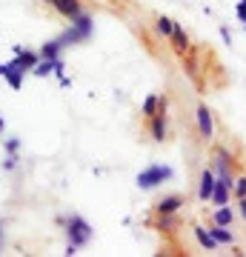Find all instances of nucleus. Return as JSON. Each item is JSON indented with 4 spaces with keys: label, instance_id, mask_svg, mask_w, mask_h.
Listing matches in <instances>:
<instances>
[{
    "label": "nucleus",
    "instance_id": "b1692460",
    "mask_svg": "<svg viewBox=\"0 0 246 257\" xmlns=\"http://www.w3.org/2000/svg\"><path fill=\"white\" fill-rule=\"evenodd\" d=\"M237 18H240V20H243V23H246V0H240V3H237Z\"/></svg>",
    "mask_w": 246,
    "mask_h": 257
},
{
    "label": "nucleus",
    "instance_id": "1a4fd4ad",
    "mask_svg": "<svg viewBox=\"0 0 246 257\" xmlns=\"http://www.w3.org/2000/svg\"><path fill=\"white\" fill-rule=\"evenodd\" d=\"M149 132H152V140H155V143H163L166 140V111H157L155 117H152Z\"/></svg>",
    "mask_w": 246,
    "mask_h": 257
},
{
    "label": "nucleus",
    "instance_id": "9b49d317",
    "mask_svg": "<svg viewBox=\"0 0 246 257\" xmlns=\"http://www.w3.org/2000/svg\"><path fill=\"white\" fill-rule=\"evenodd\" d=\"M172 49L178 55H186L189 52V37H186L183 26H178V23H175V32H172Z\"/></svg>",
    "mask_w": 246,
    "mask_h": 257
},
{
    "label": "nucleus",
    "instance_id": "5701e85b",
    "mask_svg": "<svg viewBox=\"0 0 246 257\" xmlns=\"http://www.w3.org/2000/svg\"><path fill=\"white\" fill-rule=\"evenodd\" d=\"M15 166H18V155H9L6 160H3V169H6V172H12Z\"/></svg>",
    "mask_w": 246,
    "mask_h": 257
},
{
    "label": "nucleus",
    "instance_id": "4be33fe9",
    "mask_svg": "<svg viewBox=\"0 0 246 257\" xmlns=\"http://www.w3.org/2000/svg\"><path fill=\"white\" fill-rule=\"evenodd\" d=\"M18 149H20V140H6V155H18Z\"/></svg>",
    "mask_w": 246,
    "mask_h": 257
},
{
    "label": "nucleus",
    "instance_id": "f8f14e48",
    "mask_svg": "<svg viewBox=\"0 0 246 257\" xmlns=\"http://www.w3.org/2000/svg\"><path fill=\"white\" fill-rule=\"evenodd\" d=\"M192 231H195V237H198L201 248H206V251H215V248H218V240L212 237V231H206L203 226H192Z\"/></svg>",
    "mask_w": 246,
    "mask_h": 257
},
{
    "label": "nucleus",
    "instance_id": "393cba45",
    "mask_svg": "<svg viewBox=\"0 0 246 257\" xmlns=\"http://www.w3.org/2000/svg\"><path fill=\"white\" fill-rule=\"evenodd\" d=\"M237 206H240V217L246 220V197H240V203H237Z\"/></svg>",
    "mask_w": 246,
    "mask_h": 257
},
{
    "label": "nucleus",
    "instance_id": "9d476101",
    "mask_svg": "<svg viewBox=\"0 0 246 257\" xmlns=\"http://www.w3.org/2000/svg\"><path fill=\"white\" fill-rule=\"evenodd\" d=\"M72 26H74V32L80 35V40H89L92 37V18L86 15V12H80V15L72 20Z\"/></svg>",
    "mask_w": 246,
    "mask_h": 257
},
{
    "label": "nucleus",
    "instance_id": "bb28decb",
    "mask_svg": "<svg viewBox=\"0 0 246 257\" xmlns=\"http://www.w3.org/2000/svg\"><path fill=\"white\" fill-rule=\"evenodd\" d=\"M3 128H6V123H3V117H0V135H3Z\"/></svg>",
    "mask_w": 246,
    "mask_h": 257
},
{
    "label": "nucleus",
    "instance_id": "4468645a",
    "mask_svg": "<svg viewBox=\"0 0 246 257\" xmlns=\"http://www.w3.org/2000/svg\"><path fill=\"white\" fill-rule=\"evenodd\" d=\"M232 220H235V211L229 209V203L226 206H218V211L212 214V223L215 226H232Z\"/></svg>",
    "mask_w": 246,
    "mask_h": 257
},
{
    "label": "nucleus",
    "instance_id": "2eb2a0df",
    "mask_svg": "<svg viewBox=\"0 0 246 257\" xmlns=\"http://www.w3.org/2000/svg\"><path fill=\"white\" fill-rule=\"evenodd\" d=\"M229 192H232V189H229L223 180H218V183H215V192H212V200H209V203H215V206H226V203H229Z\"/></svg>",
    "mask_w": 246,
    "mask_h": 257
},
{
    "label": "nucleus",
    "instance_id": "f3484780",
    "mask_svg": "<svg viewBox=\"0 0 246 257\" xmlns=\"http://www.w3.org/2000/svg\"><path fill=\"white\" fill-rule=\"evenodd\" d=\"M157 111H163V109H160V97H157V94H149V97L143 100V114L152 120Z\"/></svg>",
    "mask_w": 246,
    "mask_h": 257
},
{
    "label": "nucleus",
    "instance_id": "6ab92c4d",
    "mask_svg": "<svg viewBox=\"0 0 246 257\" xmlns=\"http://www.w3.org/2000/svg\"><path fill=\"white\" fill-rule=\"evenodd\" d=\"M155 29H157V35H163V37H172V32H175V20H169V18H157Z\"/></svg>",
    "mask_w": 246,
    "mask_h": 257
},
{
    "label": "nucleus",
    "instance_id": "a211bd4d",
    "mask_svg": "<svg viewBox=\"0 0 246 257\" xmlns=\"http://www.w3.org/2000/svg\"><path fill=\"white\" fill-rule=\"evenodd\" d=\"M55 66H57V60H43V57H40V63L35 66V72H32V74H37V77H46V74H55Z\"/></svg>",
    "mask_w": 246,
    "mask_h": 257
},
{
    "label": "nucleus",
    "instance_id": "423d86ee",
    "mask_svg": "<svg viewBox=\"0 0 246 257\" xmlns=\"http://www.w3.org/2000/svg\"><path fill=\"white\" fill-rule=\"evenodd\" d=\"M15 63H18L23 72H35V66L40 63V55H35V52H26L23 46H15Z\"/></svg>",
    "mask_w": 246,
    "mask_h": 257
},
{
    "label": "nucleus",
    "instance_id": "ddd939ff",
    "mask_svg": "<svg viewBox=\"0 0 246 257\" xmlns=\"http://www.w3.org/2000/svg\"><path fill=\"white\" fill-rule=\"evenodd\" d=\"M60 49H63V43H60V37H57V40L43 43V49H40L37 55L43 57V60H57V57H60Z\"/></svg>",
    "mask_w": 246,
    "mask_h": 257
},
{
    "label": "nucleus",
    "instance_id": "f03ea898",
    "mask_svg": "<svg viewBox=\"0 0 246 257\" xmlns=\"http://www.w3.org/2000/svg\"><path fill=\"white\" fill-rule=\"evenodd\" d=\"M66 234H69V243H74V246L80 248L86 246L92 240V226L83 217H77V214H72L69 220H66Z\"/></svg>",
    "mask_w": 246,
    "mask_h": 257
},
{
    "label": "nucleus",
    "instance_id": "dca6fc26",
    "mask_svg": "<svg viewBox=\"0 0 246 257\" xmlns=\"http://www.w3.org/2000/svg\"><path fill=\"white\" fill-rule=\"evenodd\" d=\"M212 231V237L218 240V246H232V240H235V234L229 231V226H215Z\"/></svg>",
    "mask_w": 246,
    "mask_h": 257
},
{
    "label": "nucleus",
    "instance_id": "39448f33",
    "mask_svg": "<svg viewBox=\"0 0 246 257\" xmlns=\"http://www.w3.org/2000/svg\"><path fill=\"white\" fill-rule=\"evenodd\" d=\"M198 132H201L203 140L215 138V120H212V114H209L206 106H198Z\"/></svg>",
    "mask_w": 246,
    "mask_h": 257
},
{
    "label": "nucleus",
    "instance_id": "7ed1b4c3",
    "mask_svg": "<svg viewBox=\"0 0 246 257\" xmlns=\"http://www.w3.org/2000/svg\"><path fill=\"white\" fill-rule=\"evenodd\" d=\"M23 74H26V72H23L15 60H9V63H0V77L9 83L12 89H20V86H23Z\"/></svg>",
    "mask_w": 246,
    "mask_h": 257
},
{
    "label": "nucleus",
    "instance_id": "0eeeda50",
    "mask_svg": "<svg viewBox=\"0 0 246 257\" xmlns=\"http://www.w3.org/2000/svg\"><path fill=\"white\" fill-rule=\"evenodd\" d=\"M183 203H186V200H183L181 194H169V197H160V200H157L155 211H157V214H178Z\"/></svg>",
    "mask_w": 246,
    "mask_h": 257
},
{
    "label": "nucleus",
    "instance_id": "aec40b11",
    "mask_svg": "<svg viewBox=\"0 0 246 257\" xmlns=\"http://www.w3.org/2000/svg\"><path fill=\"white\" fill-rule=\"evenodd\" d=\"M175 214H157V229L160 231H172V226H175Z\"/></svg>",
    "mask_w": 246,
    "mask_h": 257
},
{
    "label": "nucleus",
    "instance_id": "cd10ccee",
    "mask_svg": "<svg viewBox=\"0 0 246 257\" xmlns=\"http://www.w3.org/2000/svg\"><path fill=\"white\" fill-rule=\"evenodd\" d=\"M46 3H52V0H46Z\"/></svg>",
    "mask_w": 246,
    "mask_h": 257
},
{
    "label": "nucleus",
    "instance_id": "412c9836",
    "mask_svg": "<svg viewBox=\"0 0 246 257\" xmlns=\"http://www.w3.org/2000/svg\"><path fill=\"white\" fill-rule=\"evenodd\" d=\"M232 192H235L237 200H240V197H246V177H235V189H232Z\"/></svg>",
    "mask_w": 246,
    "mask_h": 257
},
{
    "label": "nucleus",
    "instance_id": "20e7f679",
    "mask_svg": "<svg viewBox=\"0 0 246 257\" xmlns=\"http://www.w3.org/2000/svg\"><path fill=\"white\" fill-rule=\"evenodd\" d=\"M215 183H218V175H215V169H203V175H201V189H198V197H201V203H209V200H212Z\"/></svg>",
    "mask_w": 246,
    "mask_h": 257
},
{
    "label": "nucleus",
    "instance_id": "a878e982",
    "mask_svg": "<svg viewBox=\"0 0 246 257\" xmlns=\"http://www.w3.org/2000/svg\"><path fill=\"white\" fill-rule=\"evenodd\" d=\"M0 248H3V220H0Z\"/></svg>",
    "mask_w": 246,
    "mask_h": 257
},
{
    "label": "nucleus",
    "instance_id": "6e6552de",
    "mask_svg": "<svg viewBox=\"0 0 246 257\" xmlns=\"http://www.w3.org/2000/svg\"><path fill=\"white\" fill-rule=\"evenodd\" d=\"M52 6H55L60 15H63L66 20H74L77 15H80V0H52Z\"/></svg>",
    "mask_w": 246,
    "mask_h": 257
},
{
    "label": "nucleus",
    "instance_id": "f257e3e1",
    "mask_svg": "<svg viewBox=\"0 0 246 257\" xmlns=\"http://www.w3.org/2000/svg\"><path fill=\"white\" fill-rule=\"evenodd\" d=\"M163 180H172V169L163 163H152L149 169H143L140 175H137V186L143 189V192H149V189H155V186H160Z\"/></svg>",
    "mask_w": 246,
    "mask_h": 257
}]
</instances>
